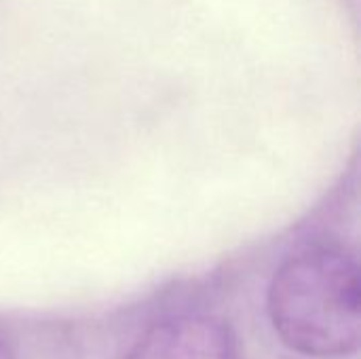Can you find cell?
I'll return each instance as SVG.
<instances>
[{
  "mask_svg": "<svg viewBox=\"0 0 361 359\" xmlns=\"http://www.w3.org/2000/svg\"><path fill=\"white\" fill-rule=\"evenodd\" d=\"M271 324L286 347L317 359L353 355L361 339L360 264L341 243L288 256L269 288Z\"/></svg>",
  "mask_w": 361,
  "mask_h": 359,
  "instance_id": "obj_1",
  "label": "cell"
},
{
  "mask_svg": "<svg viewBox=\"0 0 361 359\" xmlns=\"http://www.w3.org/2000/svg\"><path fill=\"white\" fill-rule=\"evenodd\" d=\"M125 359H241V347L226 320L184 313L154 322Z\"/></svg>",
  "mask_w": 361,
  "mask_h": 359,
  "instance_id": "obj_2",
  "label": "cell"
},
{
  "mask_svg": "<svg viewBox=\"0 0 361 359\" xmlns=\"http://www.w3.org/2000/svg\"><path fill=\"white\" fill-rule=\"evenodd\" d=\"M0 359H17L15 358V351L11 349V345L0 336Z\"/></svg>",
  "mask_w": 361,
  "mask_h": 359,
  "instance_id": "obj_3",
  "label": "cell"
}]
</instances>
